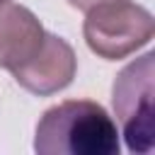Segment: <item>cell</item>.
Instances as JSON below:
<instances>
[{
    "label": "cell",
    "instance_id": "1",
    "mask_svg": "<svg viewBox=\"0 0 155 155\" xmlns=\"http://www.w3.org/2000/svg\"><path fill=\"white\" fill-rule=\"evenodd\" d=\"M119 128L92 99H65L48 107L34 131L36 155H119Z\"/></svg>",
    "mask_w": 155,
    "mask_h": 155
},
{
    "label": "cell",
    "instance_id": "2",
    "mask_svg": "<svg viewBox=\"0 0 155 155\" xmlns=\"http://www.w3.org/2000/svg\"><path fill=\"white\" fill-rule=\"evenodd\" d=\"M85 44L104 61H121L148 46L155 36V19L148 7L131 0H111L85 12Z\"/></svg>",
    "mask_w": 155,
    "mask_h": 155
},
{
    "label": "cell",
    "instance_id": "3",
    "mask_svg": "<svg viewBox=\"0 0 155 155\" xmlns=\"http://www.w3.org/2000/svg\"><path fill=\"white\" fill-rule=\"evenodd\" d=\"M153 75H155V53L148 51L133 63H128L116 75L111 87V104L114 114L119 116L126 148L138 155L153 150V136H155Z\"/></svg>",
    "mask_w": 155,
    "mask_h": 155
},
{
    "label": "cell",
    "instance_id": "4",
    "mask_svg": "<svg viewBox=\"0 0 155 155\" xmlns=\"http://www.w3.org/2000/svg\"><path fill=\"white\" fill-rule=\"evenodd\" d=\"M10 73L15 82L24 87L27 92L36 97H48L65 90L73 82L78 73V58H75L73 46L65 39L46 31L39 51Z\"/></svg>",
    "mask_w": 155,
    "mask_h": 155
},
{
    "label": "cell",
    "instance_id": "5",
    "mask_svg": "<svg viewBox=\"0 0 155 155\" xmlns=\"http://www.w3.org/2000/svg\"><path fill=\"white\" fill-rule=\"evenodd\" d=\"M44 34L41 22L29 7L10 0L0 2V68L15 70L29 61L39 51Z\"/></svg>",
    "mask_w": 155,
    "mask_h": 155
},
{
    "label": "cell",
    "instance_id": "6",
    "mask_svg": "<svg viewBox=\"0 0 155 155\" xmlns=\"http://www.w3.org/2000/svg\"><path fill=\"white\" fill-rule=\"evenodd\" d=\"M68 2H70L73 7L87 12V10H92V7H97V5H104V2H111V0H68Z\"/></svg>",
    "mask_w": 155,
    "mask_h": 155
},
{
    "label": "cell",
    "instance_id": "7",
    "mask_svg": "<svg viewBox=\"0 0 155 155\" xmlns=\"http://www.w3.org/2000/svg\"><path fill=\"white\" fill-rule=\"evenodd\" d=\"M0 2H5V0H0Z\"/></svg>",
    "mask_w": 155,
    "mask_h": 155
}]
</instances>
